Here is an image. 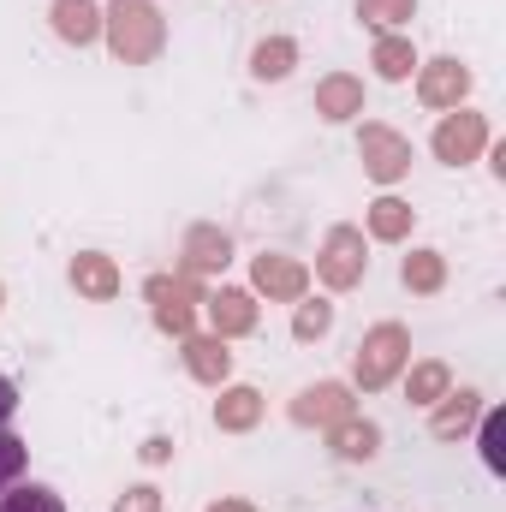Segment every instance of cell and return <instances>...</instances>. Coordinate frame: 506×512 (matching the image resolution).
Returning <instances> with one entry per match:
<instances>
[{"label": "cell", "instance_id": "7a4b0ae2", "mask_svg": "<svg viewBox=\"0 0 506 512\" xmlns=\"http://www.w3.org/2000/svg\"><path fill=\"white\" fill-rule=\"evenodd\" d=\"M60 30L66 36H90L96 30V6L90 0H60Z\"/></svg>", "mask_w": 506, "mask_h": 512}, {"label": "cell", "instance_id": "3957f363", "mask_svg": "<svg viewBox=\"0 0 506 512\" xmlns=\"http://www.w3.org/2000/svg\"><path fill=\"white\" fill-rule=\"evenodd\" d=\"M18 471H24V441H18L12 429H0V489H6Z\"/></svg>", "mask_w": 506, "mask_h": 512}, {"label": "cell", "instance_id": "6da1fadb", "mask_svg": "<svg viewBox=\"0 0 506 512\" xmlns=\"http://www.w3.org/2000/svg\"><path fill=\"white\" fill-rule=\"evenodd\" d=\"M0 512H66V507H60V495H54V489L30 483V489H12V495L0 501Z\"/></svg>", "mask_w": 506, "mask_h": 512}, {"label": "cell", "instance_id": "277c9868", "mask_svg": "<svg viewBox=\"0 0 506 512\" xmlns=\"http://www.w3.org/2000/svg\"><path fill=\"white\" fill-rule=\"evenodd\" d=\"M12 411H18V387L0 376V429H6V417H12Z\"/></svg>", "mask_w": 506, "mask_h": 512}]
</instances>
